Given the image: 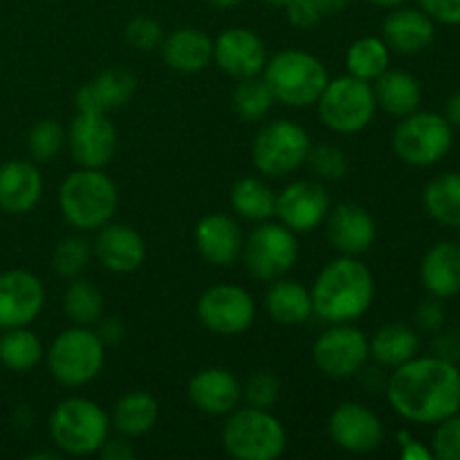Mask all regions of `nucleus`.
Wrapping results in <instances>:
<instances>
[{"instance_id": "bb28decb", "label": "nucleus", "mask_w": 460, "mask_h": 460, "mask_svg": "<svg viewBox=\"0 0 460 460\" xmlns=\"http://www.w3.org/2000/svg\"><path fill=\"white\" fill-rule=\"evenodd\" d=\"M420 283L427 295L452 299L460 295V245L440 241L425 252L420 261Z\"/></svg>"}, {"instance_id": "6e6552de", "label": "nucleus", "mask_w": 460, "mask_h": 460, "mask_svg": "<svg viewBox=\"0 0 460 460\" xmlns=\"http://www.w3.org/2000/svg\"><path fill=\"white\" fill-rule=\"evenodd\" d=\"M314 106H317L323 126L340 135L362 133L376 119L377 112L373 85L350 75L328 79L326 88Z\"/></svg>"}, {"instance_id": "3c124183", "label": "nucleus", "mask_w": 460, "mask_h": 460, "mask_svg": "<svg viewBox=\"0 0 460 460\" xmlns=\"http://www.w3.org/2000/svg\"><path fill=\"white\" fill-rule=\"evenodd\" d=\"M124 322L117 317H108V319H99L97 322V335L102 337V341L106 346H115L124 340Z\"/></svg>"}, {"instance_id": "1a4fd4ad", "label": "nucleus", "mask_w": 460, "mask_h": 460, "mask_svg": "<svg viewBox=\"0 0 460 460\" xmlns=\"http://www.w3.org/2000/svg\"><path fill=\"white\" fill-rule=\"evenodd\" d=\"M391 146L404 164L434 166L452 151L454 126L445 115L418 108L395 126Z\"/></svg>"}, {"instance_id": "09e8293b", "label": "nucleus", "mask_w": 460, "mask_h": 460, "mask_svg": "<svg viewBox=\"0 0 460 460\" xmlns=\"http://www.w3.org/2000/svg\"><path fill=\"white\" fill-rule=\"evenodd\" d=\"M398 443H400V456H402V460H431L434 458L431 447H427V445H422L420 440L413 438L409 431H400Z\"/></svg>"}, {"instance_id": "f257e3e1", "label": "nucleus", "mask_w": 460, "mask_h": 460, "mask_svg": "<svg viewBox=\"0 0 460 460\" xmlns=\"http://www.w3.org/2000/svg\"><path fill=\"white\" fill-rule=\"evenodd\" d=\"M385 394L402 420L438 425L460 411V368L436 355H416L391 371Z\"/></svg>"}, {"instance_id": "c756f323", "label": "nucleus", "mask_w": 460, "mask_h": 460, "mask_svg": "<svg viewBox=\"0 0 460 460\" xmlns=\"http://www.w3.org/2000/svg\"><path fill=\"white\" fill-rule=\"evenodd\" d=\"M373 94H376L377 108H382L389 115L402 117L411 115L422 103L420 81L404 70H386L385 75L373 81Z\"/></svg>"}, {"instance_id": "13d9d810", "label": "nucleus", "mask_w": 460, "mask_h": 460, "mask_svg": "<svg viewBox=\"0 0 460 460\" xmlns=\"http://www.w3.org/2000/svg\"><path fill=\"white\" fill-rule=\"evenodd\" d=\"M263 3H268V4H274V7H283V4H286L288 0H263Z\"/></svg>"}, {"instance_id": "393cba45", "label": "nucleus", "mask_w": 460, "mask_h": 460, "mask_svg": "<svg viewBox=\"0 0 460 460\" xmlns=\"http://www.w3.org/2000/svg\"><path fill=\"white\" fill-rule=\"evenodd\" d=\"M43 196V175L27 160H9L0 166V209L4 214H30Z\"/></svg>"}, {"instance_id": "c9c22d12", "label": "nucleus", "mask_w": 460, "mask_h": 460, "mask_svg": "<svg viewBox=\"0 0 460 460\" xmlns=\"http://www.w3.org/2000/svg\"><path fill=\"white\" fill-rule=\"evenodd\" d=\"M63 313L72 326H94L103 317V292L93 281L72 279L63 292Z\"/></svg>"}, {"instance_id": "a19ab883", "label": "nucleus", "mask_w": 460, "mask_h": 460, "mask_svg": "<svg viewBox=\"0 0 460 460\" xmlns=\"http://www.w3.org/2000/svg\"><path fill=\"white\" fill-rule=\"evenodd\" d=\"M281 398V382L272 371H256L243 385V400L250 407L272 409Z\"/></svg>"}, {"instance_id": "5fc2aeb1", "label": "nucleus", "mask_w": 460, "mask_h": 460, "mask_svg": "<svg viewBox=\"0 0 460 460\" xmlns=\"http://www.w3.org/2000/svg\"><path fill=\"white\" fill-rule=\"evenodd\" d=\"M445 117H447V121L454 126V128H460V88L447 99V106H445Z\"/></svg>"}, {"instance_id": "f8f14e48", "label": "nucleus", "mask_w": 460, "mask_h": 460, "mask_svg": "<svg viewBox=\"0 0 460 460\" xmlns=\"http://www.w3.org/2000/svg\"><path fill=\"white\" fill-rule=\"evenodd\" d=\"M371 359V346L362 328L353 323H331V328L317 337L313 344V362L326 377L349 380Z\"/></svg>"}, {"instance_id": "c85d7f7f", "label": "nucleus", "mask_w": 460, "mask_h": 460, "mask_svg": "<svg viewBox=\"0 0 460 460\" xmlns=\"http://www.w3.org/2000/svg\"><path fill=\"white\" fill-rule=\"evenodd\" d=\"M265 310L270 319L281 326H299L313 317V299H310V288L301 286L299 281L281 277L277 281H270L265 292Z\"/></svg>"}, {"instance_id": "9b49d317", "label": "nucleus", "mask_w": 460, "mask_h": 460, "mask_svg": "<svg viewBox=\"0 0 460 460\" xmlns=\"http://www.w3.org/2000/svg\"><path fill=\"white\" fill-rule=\"evenodd\" d=\"M296 234L283 223H256L243 243V265L259 281H277L286 277L299 261Z\"/></svg>"}, {"instance_id": "37998d69", "label": "nucleus", "mask_w": 460, "mask_h": 460, "mask_svg": "<svg viewBox=\"0 0 460 460\" xmlns=\"http://www.w3.org/2000/svg\"><path fill=\"white\" fill-rule=\"evenodd\" d=\"M431 454L438 460H460V411L436 425Z\"/></svg>"}, {"instance_id": "412c9836", "label": "nucleus", "mask_w": 460, "mask_h": 460, "mask_svg": "<svg viewBox=\"0 0 460 460\" xmlns=\"http://www.w3.org/2000/svg\"><path fill=\"white\" fill-rule=\"evenodd\" d=\"M193 243L207 263L229 268L241 259L245 234L229 214H207L193 227Z\"/></svg>"}, {"instance_id": "5701e85b", "label": "nucleus", "mask_w": 460, "mask_h": 460, "mask_svg": "<svg viewBox=\"0 0 460 460\" xmlns=\"http://www.w3.org/2000/svg\"><path fill=\"white\" fill-rule=\"evenodd\" d=\"M382 40L391 52L413 57L436 40V22L420 7H394L382 22Z\"/></svg>"}, {"instance_id": "8fccbe9b", "label": "nucleus", "mask_w": 460, "mask_h": 460, "mask_svg": "<svg viewBox=\"0 0 460 460\" xmlns=\"http://www.w3.org/2000/svg\"><path fill=\"white\" fill-rule=\"evenodd\" d=\"M99 456L106 460H133L135 449L133 445L126 440V436L124 438H111V436H108V440L102 445V449H99Z\"/></svg>"}, {"instance_id": "a18cd8bd", "label": "nucleus", "mask_w": 460, "mask_h": 460, "mask_svg": "<svg viewBox=\"0 0 460 460\" xmlns=\"http://www.w3.org/2000/svg\"><path fill=\"white\" fill-rule=\"evenodd\" d=\"M283 9H286L288 22L292 27H296V30H314L323 18V13L319 12L314 0H288L283 4Z\"/></svg>"}, {"instance_id": "864d4df0", "label": "nucleus", "mask_w": 460, "mask_h": 460, "mask_svg": "<svg viewBox=\"0 0 460 460\" xmlns=\"http://www.w3.org/2000/svg\"><path fill=\"white\" fill-rule=\"evenodd\" d=\"M314 4H317L323 16H337V13L349 9L350 0H314Z\"/></svg>"}, {"instance_id": "49530a36", "label": "nucleus", "mask_w": 460, "mask_h": 460, "mask_svg": "<svg viewBox=\"0 0 460 460\" xmlns=\"http://www.w3.org/2000/svg\"><path fill=\"white\" fill-rule=\"evenodd\" d=\"M418 7L440 25H460V0H418Z\"/></svg>"}, {"instance_id": "2eb2a0df", "label": "nucleus", "mask_w": 460, "mask_h": 460, "mask_svg": "<svg viewBox=\"0 0 460 460\" xmlns=\"http://www.w3.org/2000/svg\"><path fill=\"white\" fill-rule=\"evenodd\" d=\"M328 436L349 454H371L385 443V425L373 409L362 402H341L328 418Z\"/></svg>"}, {"instance_id": "b1692460", "label": "nucleus", "mask_w": 460, "mask_h": 460, "mask_svg": "<svg viewBox=\"0 0 460 460\" xmlns=\"http://www.w3.org/2000/svg\"><path fill=\"white\" fill-rule=\"evenodd\" d=\"M137 93V76L124 66H112L99 72L93 81L76 90V111L108 112L126 106Z\"/></svg>"}, {"instance_id": "aec40b11", "label": "nucleus", "mask_w": 460, "mask_h": 460, "mask_svg": "<svg viewBox=\"0 0 460 460\" xmlns=\"http://www.w3.org/2000/svg\"><path fill=\"white\" fill-rule=\"evenodd\" d=\"M326 238L332 250L344 256H362L377 238V223L364 207L340 202L326 216Z\"/></svg>"}, {"instance_id": "6e6d98bb", "label": "nucleus", "mask_w": 460, "mask_h": 460, "mask_svg": "<svg viewBox=\"0 0 460 460\" xmlns=\"http://www.w3.org/2000/svg\"><path fill=\"white\" fill-rule=\"evenodd\" d=\"M207 3L216 9H234V7H238L243 0H207Z\"/></svg>"}, {"instance_id": "423d86ee", "label": "nucleus", "mask_w": 460, "mask_h": 460, "mask_svg": "<svg viewBox=\"0 0 460 460\" xmlns=\"http://www.w3.org/2000/svg\"><path fill=\"white\" fill-rule=\"evenodd\" d=\"M263 79L274 102L290 108H308L317 103L328 84V70L314 54L304 49H283L268 58Z\"/></svg>"}, {"instance_id": "dca6fc26", "label": "nucleus", "mask_w": 460, "mask_h": 460, "mask_svg": "<svg viewBox=\"0 0 460 460\" xmlns=\"http://www.w3.org/2000/svg\"><path fill=\"white\" fill-rule=\"evenodd\" d=\"M331 211L326 187L313 180H295L277 196L274 216L295 234L314 232Z\"/></svg>"}, {"instance_id": "a211bd4d", "label": "nucleus", "mask_w": 460, "mask_h": 460, "mask_svg": "<svg viewBox=\"0 0 460 460\" xmlns=\"http://www.w3.org/2000/svg\"><path fill=\"white\" fill-rule=\"evenodd\" d=\"M45 305V288L27 270H7L0 274V328H21L36 322Z\"/></svg>"}, {"instance_id": "603ef678", "label": "nucleus", "mask_w": 460, "mask_h": 460, "mask_svg": "<svg viewBox=\"0 0 460 460\" xmlns=\"http://www.w3.org/2000/svg\"><path fill=\"white\" fill-rule=\"evenodd\" d=\"M358 376H362V385L367 391H385L386 389V380H389V376H385V367H380V364H376V367H364L362 371L358 373Z\"/></svg>"}, {"instance_id": "de8ad7c7", "label": "nucleus", "mask_w": 460, "mask_h": 460, "mask_svg": "<svg viewBox=\"0 0 460 460\" xmlns=\"http://www.w3.org/2000/svg\"><path fill=\"white\" fill-rule=\"evenodd\" d=\"M431 355L445 359V362L458 364L460 362V332L445 331V328H440L438 332H434V340H431Z\"/></svg>"}, {"instance_id": "f03ea898", "label": "nucleus", "mask_w": 460, "mask_h": 460, "mask_svg": "<svg viewBox=\"0 0 460 460\" xmlns=\"http://www.w3.org/2000/svg\"><path fill=\"white\" fill-rule=\"evenodd\" d=\"M313 314L326 323H355L376 301V277L358 256L328 261L310 288Z\"/></svg>"}, {"instance_id": "c03bdc74", "label": "nucleus", "mask_w": 460, "mask_h": 460, "mask_svg": "<svg viewBox=\"0 0 460 460\" xmlns=\"http://www.w3.org/2000/svg\"><path fill=\"white\" fill-rule=\"evenodd\" d=\"M413 322H416V331L427 332V335H434L440 328H445L447 322V310H445L443 299L438 296H427L420 304L416 305V313H413Z\"/></svg>"}, {"instance_id": "473e14b6", "label": "nucleus", "mask_w": 460, "mask_h": 460, "mask_svg": "<svg viewBox=\"0 0 460 460\" xmlns=\"http://www.w3.org/2000/svg\"><path fill=\"white\" fill-rule=\"evenodd\" d=\"M229 202H232V209L243 220L263 223V220H270L274 216L277 196L265 184V180L256 178V175H245V178L234 182L232 191H229Z\"/></svg>"}, {"instance_id": "79ce46f5", "label": "nucleus", "mask_w": 460, "mask_h": 460, "mask_svg": "<svg viewBox=\"0 0 460 460\" xmlns=\"http://www.w3.org/2000/svg\"><path fill=\"white\" fill-rule=\"evenodd\" d=\"M126 40H128L130 48L142 49V52H153L162 45L164 40V30H162L160 22L151 16H135L130 18L128 25L124 30Z\"/></svg>"}, {"instance_id": "72a5a7b5", "label": "nucleus", "mask_w": 460, "mask_h": 460, "mask_svg": "<svg viewBox=\"0 0 460 460\" xmlns=\"http://www.w3.org/2000/svg\"><path fill=\"white\" fill-rule=\"evenodd\" d=\"M391 67V49L382 36H362L346 49V70L355 79L373 84Z\"/></svg>"}, {"instance_id": "4d7b16f0", "label": "nucleus", "mask_w": 460, "mask_h": 460, "mask_svg": "<svg viewBox=\"0 0 460 460\" xmlns=\"http://www.w3.org/2000/svg\"><path fill=\"white\" fill-rule=\"evenodd\" d=\"M368 3H373L376 7H385V9H394V7H400V4H404L407 0H368Z\"/></svg>"}, {"instance_id": "cd10ccee", "label": "nucleus", "mask_w": 460, "mask_h": 460, "mask_svg": "<svg viewBox=\"0 0 460 460\" xmlns=\"http://www.w3.org/2000/svg\"><path fill=\"white\" fill-rule=\"evenodd\" d=\"M160 420V404L148 391H128L115 402L111 413V427L126 438H139L153 431Z\"/></svg>"}, {"instance_id": "e433bc0d", "label": "nucleus", "mask_w": 460, "mask_h": 460, "mask_svg": "<svg viewBox=\"0 0 460 460\" xmlns=\"http://www.w3.org/2000/svg\"><path fill=\"white\" fill-rule=\"evenodd\" d=\"M234 111L243 121H261L274 106V94L263 76H250V79L238 81L234 90Z\"/></svg>"}, {"instance_id": "7c9ffc66", "label": "nucleus", "mask_w": 460, "mask_h": 460, "mask_svg": "<svg viewBox=\"0 0 460 460\" xmlns=\"http://www.w3.org/2000/svg\"><path fill=\"white\" fill-rule=\"evenodd\" d=\"M368 346H371V358L376 359V364L394 371L420 353V335L409 323L391 322L385 323L373 335V340H368Z\"/></svg>"}, {"instance_id": "f3484780", "label": "nucleus", "mask_w": 460, "mask_h": 460, "mask_svg": "<svg viewBox=\"0 0 460 460\" xmlns=\"http://www.w3.org/2000/svg\"><path fill=\"white\" fill-rule=\"evenodd\" d=\"M268 58L265 40L247 27H227L214 39V63L238 81L263 75Z\"/></svg>"}, {"instance_id": "20e7f679", "label": "nucleus", "mask_w": 460, "mask_h": 460, "mask_svg": "<svg viewBox=\"0 0 460 460\" xmlns=\"http://www.w3.org/2000/svg\"><path fill=\"white\" fill-rule=\"evenodd\" d=\"M111 429V416L84 395L61 400L49 413V438L63 456L99 454Z\"/></svg>"}, {"instance_id": "ddd939ff", "label": "nucleus", "mask_w": 460, "mask_h": 460, "mask_svg": "<svg viewBox=\"0 0 460 460\" xmlns=\"http://www.w3.org/2000/svg\"><path fill=\"white\" fill-rule=\"evenodd\" d=\"M198 319L209 332L234 337L252 328L256 319V301L236 283H216L207 288L196 304Z\"/></svg>"}, {"instance_id": "4be33fe9", "label": "nucleus", "mask_w": 460, "mask_h": 460, "mask_svg": "<svg viewBox=\"0 0 460 460\" xmlns=\"http://www.w3.org/2000/svg\"><path fill=\"white\" fill-rule=\"evenodd\" d=\"M187 398L207 416H227L241 404L243 385L229 368H202L189 380Z\"/></svg>"}, {"instance_id": "0eeeda50", "label": "nucleus", "mask_w": 460, "mask_h": 460, "mask_svg": "<svg viewBox=\"0 0 460 460\" xmlns=\"http://www.w3.org/2000/svg\"><path fill=\"white\" fill-rule=\"evenodd\" d=\"M48 368L58 385L79 389L90 385L106 364V344L90 326H70L49 344Z\"/></svg>"}, {"instance_id": "4c0bfd02", "label": "nucleus", "mask_w": 460, "mask_h": 460, "mask_svg": "<svg viewBox=\"0 0 460 460\" xmlns=\"http://www.w3.org/2000/svg\"><path fill=\"white\" fill-rule=\"evenodd\" d=\"M93 259V243L84 236H66L52 252V268L61 279H76L85 272Z\"/></svg>"}, {"instance_id": "f704fd0d", "label": "nucleus", "mask_w": 460, "mask_h": 460, "mask_svg": "<svg viewBox=\"0 0 460 460\" xmlns=\"http://www.w3.org/2000/svg\"><path fill=\"white\" fill-rule=\"evenodd\" d=\"M43 341L27 326L7 328L0 337V364L13 373H27L43 359Z\"/></svg>"}, {"instance_id": "a878e982", "label": "nucleus", "mask_w": 460, "mask_h": 460, "mask_svg": "<svg viewBox=\"0 0 460 460\" xmlns=\"http://www.w3.org/2000/svg\"><path fill=\"white\" fill-rule=\"evenodd\" d=\"M162 58L180 75H198L214 61V39L198 27H180L164 36Z\"/></svg>"}, {"instance_id": "7ed1b4c3", "label": "nucleus", "mask_w": 460, "mask_h": 460, "mask_svg": "<svg viewBox=\"0 0 460 460\" xmlns=\"http://www.w3.org/2000/svg\"><path fill=\"white\" fill-rule=\"evenodd\" d=\"M119 207V189L103 169L72 171L58 187V209L76 232H97L111 223Z\"/></svg>"}, {"instance_id": "ea45409f", "label": "nucleus", "mask_w": 460, "mask_h": 460, "mask_svg": "<svg viewBox=\"0 0 460 460\" xmlns=\"http://www.w3.org/2000/svg\"><path fill=\"white\" fill-rule=\"evenodd\" d=\"M305 164L310 166L317 178L322 180H341L349 173V157L341 148L332 146V144H319V146H310L308 160Z\"/></svg>"}, {"instance_id": "39448f33", "label": "nucleus", "mask_w": 460, "mask_h": 460, "mask_svg": "<svg viewBox=\"0 0 460 460\" xmlns=\"http://www.w3.org/2000/svg\"><path fill=\"white\" fill-rule=\"evenodd\" d=\"M220 443L236 460H277L288 447V431L270 409L247 404L227 413Z\"/></svg>"}, {"instance_id": "4468645a", "label": "nucleus", "mask_w": 460, "mask_h": 460, "mask_svg": "<svg viewBox=\"0 0 460 460\" xmlns=\"http://www.w3.org/2000/svg\"><path fill=\"white\" fill-rule=\"evenodd\" d=\"M117 144V128L106 112L76 111L67 128V146L76 164L85 169H103L115 157Z\"/></svg>"}, {"instance_id": "9d476101", "label": "nucleus", "mask_w": 460, "mask_h": 460, "mask_svg": "<svg viewBox=\"0 0 460 460\" xmlns=\"http://www.w3.org/2000/svg\"><path fill=\"white\" fill-rule=\"evenodd\" d=\"M313 142L304 126L290 119H274L256 133L252 142V162L268 178H286L308 160Z\"/></svg>"}, {"instance_id": "6ab92c4d", "label": "nucleus", "mask_w": 460, "mask_h": 460, "mask_svg": "<svg viewBox=\"0 0 460 460\" xmlns=\"http://www.w3.org/2000/svg\"><path fill=\"white\" fill-rule=\"evenodd\" d=\"M93 259L112 274H130L146 259V241L135 227L124 223H106L93 241Z\"/></svg>"}, {"instance_id": "58836bf2", "label": "nucleus", "mask_w": 460, "mask_h": 460, "mask_svg": "<svg viewBox=\"0 0 460 460\" xmlns=\"http://www.w3.org/2000/svg\"><path fill=\"white\" fill-rule=\"evenodd\" d=\"M67 146V130L57 119H40L27 133V151L34 162H52Z\"/></svg>"}, {"instance_id": "2f4dec72", "label": "nucleus", "mask_w": 460, "mask_h": 460, "mask_svg": "<svg viewBox=\"0 0 460 460\" xmlns=\"http://www.w3.org/2000/svg\"><path fill=\"white\" fill-rule=\"evenodd\" d=\"M422 205L438 225L460 227V171L436 175L422 191Z\"/></svg>"}]
</instances>
